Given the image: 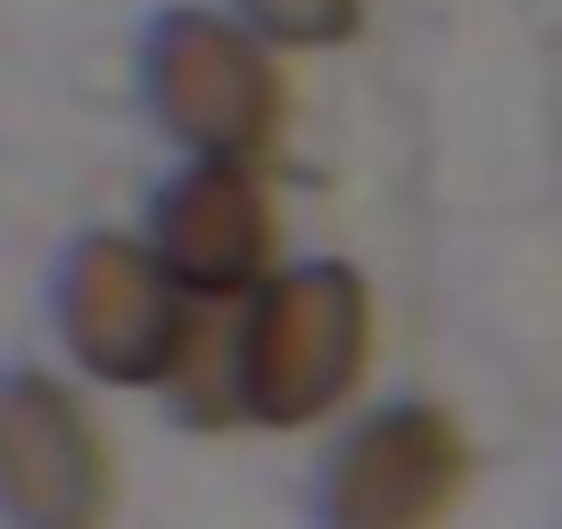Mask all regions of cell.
<instances>
[{
  "instance_id": "7",
  "label": "cell",
  "mask_w": 562,
  "mask_h": 529,
  "mask_svg": "<svg viewBox=\"0 0 562 529\" xmlns=\"http://www.w3.org/2000/svg\"><path fill=\"white\" fill-rule=\"evenodd\" d=\"M240 25H257L265 42H299V50H323V42H348L364 0H232Z\"/></svg>"
},
{
  "instance_id": "1",
  "label": "cell",
  "mask_w": 562,
  "mask_h": 529,
  "mask_svg": "<svg viewBox=\"0 0 562 529\" xmlns=\"http://www.w3.org/2000/svg\"><path fill=\"white\" fill-rule=\"evenodd\" d=\"M372 306L348 264H299L257 290L240 315V414L257 423H315L364 381Z\"/></svg>"
},
{
  "instance_id": "3",
  "label": "cell",
  "mask_w": 562,
  "mask_h": 529,
  "mask_svg": "<svg viewBox=\"0 0 562 529\" xmlns=\"http://www.w3.org/2000/svg\"><path fill=\"white\" fill-rule=\"evenodd\" d=\"M58 339L75 348L83 372L116 389H149L175 372L182 339H191V290L166 273L149 240L91 232L58 273Z\"/></svg>"
},
{
  "instance_id": "5",
  "label": "cell",
  "mask_w": 562,
  "mask_h": 529,
  "mask_svg": "<svg viewBox=\"0 0 562 529\" xmlns=\"http://www.w3.org/2000/svg\"><path fill=\"white\" fill-rule=\"evenodd\" d=\"M463 488V439L447 414L397 406L364 423L331 463L323 521L331 529H430Z\"/></svg>"
},
{
  "instance_id": "2",
  "label": "cell",
  "mask_w": 562,
  "mask_h": 529,
  "mask_svg": "<svg viewBox=\"0 0 562 529\" xmlns=\"http://www.w3.org/2000/svg\"><path fill=\"white\" fill-rule=\"evenodd\" d=\"M149 108L191 158H265L281 133V67L257 25L215 9H166L140 42Z\"/></svg>"
},
{
  "instance_id": "4",
  "label": "cell",
  "mask_w": 562,
  "mask_h": 529,
  "mask_svg": "<svg viewBox=\"0 0 562 529\" xmlns=\"http://www.w3.org/2000/svg\"><path fill=\"white\" fill-rule=\"evenodd\" d=\"M116 472L83 397L50 372H0V521L9 529H100Z\"/></svg>"
},
{
  "instance_id": "6",
  "label": "cell",
  "mask_w": 562,
  "mask_h": 529,
  "mask_svg": "<svg viewBox=\"0 0 562 529\" xmlns=\"http://www.w3.org/2000/svg\"><path fill=\"white\" fill-rule=\"evenodd\" d=\"M149 248L191 299H240L248 282H265L273 207H265V182L248 175V158H199L191 175L166 182Z\"/></svg>"
}]
</instances>
